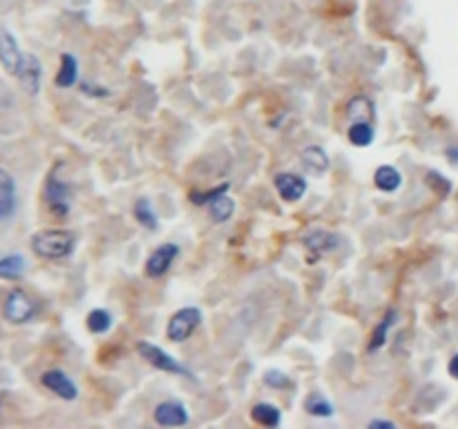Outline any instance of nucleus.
<instances>
[{
	"label": "nucleus",
	"instance_id": "obj_6",
	"mask_svg": "<svg viewBox=\"0 0 458 429\" xmlns=\"http://www.w3.org/2000/svg\"><path fill=\"white\" fill-rule=\"evenodd\" d=\"M45 199H47V206H50V211L56 217H65L69 213V188H67V183L58 181L56 177L47 179Z\"/></svg>",
	"mask_w": 458,
	"mask_h": 429
},
{
	"label": "nucleus",
	"instance_id": "obj_19",
	"mask_svg": "<svg viewBox=\"0 0 458 429\" xmlns=\"http://www.w3.org/2000/svg\"><path fill=\"white\" fill-rule=\"evenodd\" d=\"M304 244L316 253H329L331 249H335L337 237L331 235L329 230H311L304 235Z\"/></svg>",
	"mask_w": 458,
	"mask_h": 429
},
{
	"label": "nucleus",
	"instance_id": "obj_26",
	"mask_svg": "<svg viewBox=\"0 0 458 429\" xmlns=\"http://www.w3.org/2000/svg\"><path fill=\"white\" fill-rule=\"evenodd\" d=\"M264 383L273 389H284V387H291V378H288L284 371H277V369H271L264 374Z\"/></svg>",
	"mask_w": 458,
	"mask_h": 429
},
{
	"label": "nucleus",
	"instance_id": "obj_5",
	"mask_svg": "<svg viewBox=\"0 0 458 429\" xmlns=\"http://www.w3.org/2000/svg\"><path fill=\"white\" fill-rule=\"evenodd\" d=\"M41 383L52 391V394H56L58 398H63V400H76L79 396V387L74 385V380H72L65 371L61 369H50V371H45L43 378H41Z\"/></svg>",
	"mask_w": 458,
	"mask_h": 429
},
{
	"label": "nucleus",
	"instance_id": "obj_12",
	"mask_svg": "<svg viewBox=\"0 0 458 429\" xmlns=\"http://www.w3.org/2000/svg\"><path fill=\"white\" fill-rule=\"evenodd\" d=\"M275 188L280 192V197L286 202H297L299 197H304L307 192V181L302 177H297L293 173H282L275 177Z\"/></svg>",
	"mask_w": 458,
	"mask_h": 429
},
{
	"label": "nucleus",
	"instance_id": "obj_3",
	"mask_svg": "<svg viewBox=\"0 0 458 429\" xmlns=\"http://www.w3.org/2000/svg\"><path fill=\"white\" fill-rule=\"evenodd\" d=\"M3 313H5V317L11 324H25L36 315V304L32 302V298L27 296L25 291L16 289L7 296Z\"/></svg>",
	"mask_w": 458,
	"mask_h": 429
},
{
	"label": "nucleus",
	"instance_id": "obj_28",
	"mask_svg": "<svg viewBox=\"0 0 458 429\" xmlns=\"http://www.w3.org/2000/svg\"><path fill=\"white\" fill-rule=\"evenodd\" d=\"M447 371H450V376H452V378H456V380H458V353H456V355H452V360H450V364H447Z\"/></svg>",
	"mask_w": 458,
	"mask_h": 429
},
{
	"label": "nucleus",
	"instance_id": "obj_21",
	"mask_svg": "<svg viewBox=\"0 0 458 429\" xmlns=\"http://www.w3.org/2000/svg\"><path fill=\"white\" fill-rule=\"evenodd\" d=\"M304 409L307 414L311 416H318V418H329V416H333V404L324 398L322 394H309L307 400H304Z\"/></svg>",
	"mask_w": 458,
	"mask_h": 429
},
{
	"label": "nucleus",
	"instance_id": "obj_13",
	"mask_svg": "<svg viewBox=\"0 0 458 429\" xmlns=\"http://www.w3.org/2000/svg\"><path fill=\"white\" fill-rule=\"evenodd\" d=\"M302 166L313 175H322L329 170V154L320 145H309L302 150Z\"/></svg>",
	"mask_w": 458,
	"mask_h": 429
},
{
	"label": "nucleus",
	"instance_id": "obj_9",
	"mask_svg": "<svg viewBox=\"0 0 458 429\" xmlns=\"http://www.w3.org/2000/svg\"><path fill=\"white\" fill-rule=\"evenodd\" d=\"M22 54L16 39L9 32H0V65H3L9 74H18L20 63H22Z\"/></svg>",
	"mask_w": 458,
	"mask_h": 429
},
{
	"label": "nucleus",
	"instance_id": "obj_11",
	"mask_svg": "<svg viewBox=\"0 0 458 429\" xmlns=\"http://www.w3.org/2000/svg\"><path fill=\"white\" fill-rule=\"evenodd\" d=\"M16 181L7 170L0 168V222H5L16 213Z\"/></svg>",
	"mask_w": 458,
	"mask_h": 429
},
{
	"label": "nucleus",
	"instance_id": "obj_1",
	"mask_svg": "<svg viewBox=\"0 0 458 429\" xmlns=\"http://www.w3.org/2000/svg\"><path fill=\"white\" fill-rule=\"evenodd\" d=\"M32 249L45 260H63L74 251V235L69 230H41L32 237Z\"/></svg>",
	"mask_w": 458,
	"mask_h": 429
},
{
	"label": "nucleus",
	"instance_id": "obj_24",
	"mask_svg": "<svg viewBox=\"0 0 458 429\" xmlns=\"http://www.w3.org/2000/svg\"><path fill=\"white\" fill-rule=\"evenodd\" d=\"M112 326V315L107 313L105 309H94L90 311L88 315V329L92 334H105V331H110Z\"/></svg>",
	"mask_w": 458,
	"mask_h": 429
},
{
	"label": "nucleus",
	"instance_id": "obj_25",
	"mask_svg": "<svg viewBox=\"0 0 458 429\" xmlns=\"http://www.w3.org/2000/svg\"><path fill=\"white\" fill-rule=\"evenodd\" d=\"M371 101L367 99V96H358V99H353L351 103H349V110H346V114L351 117L353 121H367L371 117Z\"/></svg>",
	"mask_w": 458,
	"mask_h": 429
},
{
	"label": "nucleus",
	"instance_id": "obj_16",
	"mask_svg": "<svg viewBox=\"0 0 458 429\" xmlns=\"http://www.w3.org/2000/svg\"><path fill=\"white\" fill-rule=\"evenodd\" d=\"M25 268H27L25 257L18 255V253L0 257V277L3 279H18V277H22V273H25Z\"/></svg>",
	"mask_w": 458,
	"mask_h": 429
},
{
	"label": "nucleus",
	"instance_id": "obj_14",
	"mask_svg": "<svg viewBox=\"0 0 458 429\" xmlns=\"http://www.w3.org/2000/svg\"><path fill=\"white\" fill-rule=\"evenodd\" d=\"M373 181H376L378 190L382 192H396L403 183V175L398 173L393 166H380L373 175Z\"/></svg>",
	"mask_w": 458,
	"mask_h": 429
},
{
	"label": "nucleus",
	"instance_id": "obj_8",
	"mask_svg": "<svg viewBox=\"0 0 458 429\" xmlns=\"http://www.w3.org/2000/svg\"><path fill=\"white\" fill-rule=\"evenodd\" d=\"M18 81L22 85V90L27 94H39L41 90V79H43V67H41V60L36 58L34 54H25L22 56V63L18 70Z\"/></svg>",
	"mask_w": 458,
	"mask_h": 429
},
{
	"label": "nucleus",
	"instance_id": "obj_15",
	"mask_svg": "<svg viewBox=\"0 0 458 429\" xmlns=\"http://www.w3.org/2000/svg\"><path fill=\"white\" fill-rule=\"evenodd\" d=\"M208 206H210V219L215 224L228 222V219H231L233 213H235V202L231 199V194H226V192L217 194V197Z\"/></svg>",
	"mask_w": 458,
	"mask_h": 429
},
{
	"label": "nucleus",
	"instance_id": "obj_27",
	"mask_svg": "<svg viewBox=\"0 0 458 429\" xmlns=\"http://www.w3.org/2000/svg\"><path fill=\"white\" fill-rule=\"evenodd\" d=\"M369 427H371V429H378V427H384V429H393V427H396V423H393V421H380V418H376V421H369Z\"/></svg>",
	"mask_w": 458,
	"mask_h": 429
},
{
	"label": "nucleus",
	"instance_id": "obj_22",
	"mask_svg": "<svg viewBox=\"0 0 458 429\" xmlns=\"http://www.w3.org/2000/svg\"><path fill=\"white\" fill-rule=\"evenodd\" d=\"M393 320H396V311H389L387 315L382 317V322L373 329V334H371V342H369V351H378L384 347V342H387V334H389V329L393 326Z\"/></svg>",
	"mask_w": 458,
	"mask_h": 429
},
{
	"label": "nucleus",
	"instance_id": "obj_2",
	"mask_svg": "<svg viewBox=\"0 0 458 429\" xmlns=\"http://www.w3.org/2000/svg\"><path fill=\"white\" fill-rule=\"evenodd\" d=\"M199 324H201V311L195 309V306H186V309H179L170 317V322L166 326V336L173 342H184L195 334Z\"/></svg>",
	"mask_w": 458,
	"mask_h": 429
},
{
	"label": "nucleus",
	"instance_id": "obj_10",
	"mask_svg": "<svg viewBox=\"0 0 458 429\" xmlns=\"http://www.w3.org/2000/svg\"><path fill=\"white\" fill-rule=\"evenodd\" d=\"M154 421L161 427H182L188 423V409L182 402L166 400L161 404H156L154 409Z\"/></svg>",
	"mask_w": 458,
	"mask_h": 429
},
{
	"label": "nucleus",
	"instance_id": "obj_23",
	"mask_svg": "<svg viewBox=\"0 0 458 429\" xmlns=\"http://www.w3.org/2000/svg\"><path fill=\"white\" fill-rule=\"evenodd\" d=\"M135 217H137V222L143 228H148V230L156 228V213H154V208H152V204L148 199H139L135 204Z\"/></svg>",
	"mask_w": 458,
	"mask_h": 429
},
{
	"label": "nucleus",
	"instance_id": "obj_20",
	"mask_svg": "<svg viewBox=\"0 0 458 429\" xmlns=\"http://www.w3.org/2000/svg\"><path fill=\"white\" fill-rule=\"evenodd\" d=\"M349 141L358 148H367V145L373 141V128L369 121H353L351 126H349V132H346Z\"/></svg>",
	"mask_w": 458,
	"mask_h": 429
},
{
	"label": "nucleus",
	"instance_id": "obj_4",
	"mask_svg": "<svg viewBox=\"0 0 458 429\" xmlns=\"http://www.w3.org/2000/svg\"><path fill=\"white\" fill-rule=\"evenodd\" d=\"M137 351L141 353L143 360H148L152 367H156L159 371H168V374H179V376H190V371L186 367L179 364L170 353H166L163 349H159L152 342H139Z\"/></svg>",
	"mask_w": 458,
	"mask_h": 429
},
{
	"label": "nucleus",
	"instance_id": "obj_17",
	"mask_svg": "<svg viewBox=\"0 0 458 429\" xmlns=\"http://www.w3.org/2000/svg\"><path fill=\"white\" fill-rule=\"evenodd\" d=\"M250 416L257 425H264V427H277L282 421L280 409H277L275 404H271V402H257L255 407H252Z\"/></svg>",
	"mask_w": 458,
	"mask_h": 429
},
{
	"label": "nucleus",
	"instance_id": "obj_18",
	"mask_svg": "<svg viewBox=\"0 0 458 429\" xmlns=\"http://www.w3.org/2000/svg\"><path fill=\"white\" fill-rule=\"evenodd\" d=\"M79 79V63L72 54H63L61 56V70L56 74V85L58 88H72Z\"/></svg>",
	"mask_w": 458,
	"mask_h": 429
},
{
	"label": "nucleus",
	"instance_id": "obj_7",
	"mask_svg": "<svg viewBox=\"0 0 458 429\" xmlns=\"http://www.w3.org/2000/svg\"><path fill=\"white\" fill-rule=\"evenodd\" d=\"M179 257V246L177 244H161L159 249L152 251V255L146 262V273L148 277H161L168 268L173 266V262Z\"/></svg>",
	"mask_w": 458,
	"mask_h": 429
}]
</instances>
